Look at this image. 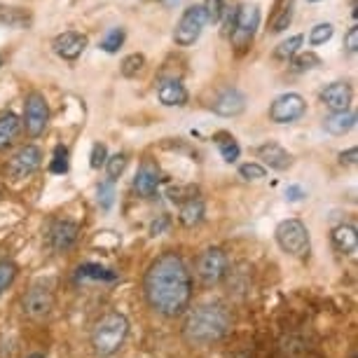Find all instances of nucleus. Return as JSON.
<instances>
[{
    "mask_svg": "<svg viewBox=\"0 0 358 358\" xmlns=\"http://www.w3.org/2000/svg\"><path fill=\"white\" fill-rule=\"evenodd\" d=\"M232 330V316L220 302H204L190 309L183 321V337L192 347H213Z\"/></svg>",
    "mask_w": 358,
    "mask_h": 358,
    "instance_id": "obj_2",
    "label": "nucleus"
},
{
    "mask_svg": "<svg viewBox=\"0 0 358 358\" xmlns=\"http://www.w3.org/2000/svg\"><path fill=\"white\" fill-rule=\"evenodd\" d=\"M356 124V113L354 110H342V113H333L326 117V122H323V129L328 134H333V136H344V134H349L354 129Z\"/></svg>",
    "mask_w": 358,
    "mask_h": 358,
    "instance_id": "obj_19",
    "label": "nucleus"
},
{
    "mask_svg": "<svg viewBox=\"0 0 358 358\" xmlns=\"http://www.w3.org/2000/svg\"><path fill=\"white\" fill-rule=\"evenodd\" d=\"M124 38H127V33L124 29H113V31H108V36L101 40V50L108 52V54H115L122 47L124 43Z\"/></svg>",
    "mask_w": 358,
    "mask_h": 358,
    "instance_id": "obj_29",
    "label": "nucleus"
},
{
    "mask_svg": "<svg viewBox=\"0 0 358 358\" xmlns=\"http://www.w3.org/2000/svg\"><path fill=\"white\" fill-rule=\"evenodd\" d=\"M47 120H50V108L40 92H31L24 101V129L31 138H38L47 129Z\"/></svg>",
    "mask_w": 358,
    "mask_h": 358,
    "instance_id": "obj_10",
    "label": "nucleus"
},
{
    "mask_svg": "<svg viewBox=\"0 0 358 358\" xmlns=\"http://www.w3.org/2000/svg\"><path fill=\"white\" fill-rule=\"evenodd\" d=\"M99 206L103 208V211H110L113 201H115V187H113V180H103V183L99 185Z\"/></svg>",
    "mask_w": 358,
    "mask_h": 358,
    "instance_id": "obj_36",
    "label": "nucleus"
},
{
    "mask_svg": "<svg viewBox=\"0 0 358 358\" xmlns=\"http://www.w3.org/2000/svg\"><path fill=\"white\" fill-rule=\"evenodd\" d=\"M206 26V15H204V8L201 5H192L183 12L180 22L176 24V31H173V40L176 45L180 47H190L197 43V38L201 36Z\"/></svg>",
    "mask_w": 358,
    "mask_h": 358,
    "instance_id": "obj_9",
    "label": "nucleus"
},
{
    "mask_svg": "<svg viewBox=\"0 0 358 358\" xmlns=\"http://www.w3.org/2000/svg\"><path fill=\"white\" fill-rule=\"evenodd\" d=\"M211 108L222 117H234V115L244 113L246 108V96L239 90H225L218 99L213 101Z\"/></svg>",
    "mask_w": 358,
    "mask_h": 358,
    "instance_id": "obj_16",
    "label": "nucleus"
},
{
    "mask_svg": "<svg viewBox=\"0 0 358 358\" xmlns=\"http://www.w3.org/2000/svg\"><path fill=\"white\" fill-rule=\"evenodd\" d=\"M145 300L162 316H180L192 300V274L178 253L157 255L143 279Z\"/></svg>",
    "mask_w": 358,
    "mask_h": 358,
    "instance_id": "obj_1",
    "label": "nucleus"
},
{
    "mask_svg": "<svg viewBox=\"0 0 358 358\" xmlns=\"http://www.w3.org/2000/svg\"><path fill=\"white\" fill-rule=\"evenodd\" d=\"M69 166H71V162H69V148L57 145V148H54V157L50 162V171L52 173H66V171H69Z\"/></svg>",
    "mask_w": 358,
    "mask_h": 358,
    "instance_id": "obj_30",
    "label": "nucleus"
},
{
    "mask_svg": "<svg viewBox=\"0 0 358 358\" xmlns=\"http://www.w3.org/2000/svg\"><path fill=\"white\" fill-rule=\"evenodd\" d=\"M129 337V321L120 312H108L94 323L90 344L99 358H110L124 347Z\"/></svg>",
    "mask_w": 358,
    "mask_h": 358,
    "instance_id": "obj_3",
    "label": "nucleus"
},
{
    "mask_svg": "<svg viewBox=\"0 0 358 358\" xmlns=\"http://www.w3.org/2000/svg\"><path fill=\"white\" fill-rule=\"evenodd\" d=\"M54 309V293L45 283H36L22 297V314L31 321H45Z\"/></svg>",
    "mask_w": 358,
    "mask_h": 358,
    "instance_id": "obj_7",
    "label": "nucleus"
},
{
    "mask_svg": "<svg viewBox=\"0 0 358 358\" xmlns=\"http://www.w3.org/2000/svg\"><path fill=\"white\" fill-rule=\"evenodd\" d=\"M43 164V152L38 145H24L12 155L10 162L5 164V173L10 180H24L33 176Z\"/></svg>",
    "mask_w": 358,
    "mask_h": 358,
    "instance_id": "obj_8",
    "label": "nucleus"
},
{
    "mask_svg": "<svg viewBox=\"0 0 358 358\" xmlns=\"http://www.w3.org/2000/svg\"><path fill=\"white\" fill-rule=\"evenodd\" d=\"M3 64H5V57H3V54H0V69H3Z\"/></svg>",
    "mask_w": 358,
    "mask_h": 358,
    "instance_id": "obj_45",
    "label": "nucleus"
},
{
    "mask_svg": "<svg viewBox=\"0 0 358 358\" xmlns=\"http://www.w3.org/2000/svg\"><path fill=\"white\" fill-rule=\"evenodd\" d=\"M290 22H293V3H288L286 8H281L279 10V15L274 17V22H272V33H283L290 26Z\"/></svg>",
    "mask_w": 358,
    "mask_h": 358,
    "instance_id": "obj_33",
    "label": "nucleus"
},
{
    "mask_svg": "<svg viewBox=\"0 0 358 358\" xmlns=\"http://www.w3.org/2000/svg\"><path fill=\"white\" fill-rule=\"evenodd\" d=\"M22 131V120L15 113H0V150L10 148Z\"/></svg>",
    "mask_w": 358,
    "mask_h": 358,
    "instance_id": "obj_22",
    "label": "nucleus"
},
{
    "mask_svg": "<svg viewBox=\"0 0 358 358\" xmlns=\"http://www.w3.org/2000/svg\"><path fill=\"white\" fill-rule=\"evenodd\" d=\"M333 239V246L337 253L342 255H354L356 248H358V234H356V227L354 225H337L330 234Z\"/></svg>",
    "mask_w": 358,
    "mask_h": 358,
    "instance_id": "obj_18",
    "label": "nucleus"
},
{
    "mask_svg": "<svg viewBox=\"0 0 358 358\" xmlns=\"http://www.w3.org/2000/svg\"><path fill=\"white\" fill-rule=\"evenodd\" d=\"M222 17H225V22H222V36L229 38L234 31V22H236V8H225V12H222Z\"/></svg>",
    "mask_w": 358,
    "mask_h": 358,
    "instance_id": "obj_40",
    "label": "nucleus"
},
{
    "mask_svg": "<svg viewBox=\"0 0 358 358\" xmlns=\"http://www.w3.org/2000/svg\"><path fill=\"white\" fill-rule=\"evenodd\" d=\"M52 47L59 57L66 59V62H76L80 54L85 52L87 36H83V33H78V31H66V33H62V36L54 38Z\"/></svg>",
    "mask_w": 358,
    "mask_h": 358,
    "instance_id": "obj_14",
    "label": "nucleus"
},
{
    "mask_svg": "<svg viewBox=\"0 0 358 358\" xmlns=\"http://www.w3.org/2000/svg\"><path fill=\"white\" fill-rule=\"evenodd\" d=\"M309 3H319V0H309Z\"/></svg>",
    "mask_w": 358,
    "mask_h": 358,
    "instance_id": "obj_48",
    "label": "nucleus"
},
{
    "mask_svg": "<svg viewBox=\"0 0 358 358\" xmlns=\"http://www.w3.org/2000/svg\"><path fill=\"white\" fill-rule=\"evenodd\" d=\"M166 197L176 201V204H183L185 199H190V197H197V187H192V185H176V187H169L166 190Z\"/></svg>",
    "mask_w": 358,
    "mask_h": 358,
    "instance_id": "obj_35",
    "label": "nucleus"
},
{
    "mask_svg": "<svg viewBox=\"0 0 358 358\" xmlns=\"http://www.w3.org/2000/svg\"><path fill=\"white\" fill-rule=\"evenodd\" d=\"M258 157L265 162V166L274 169V171H286L293 164V155L286 148H281L279 143H265L258 148Z\"/></svg>",
    "mask_w": 358,
    "mask_h": 358,
    "instance_id": "obj_17",
    "label": "nucleus"
},
{
    "mask_svg": "<svg viewBox=\"0 0 358 358\" xmlns=\"http://www.w3.org/2000/svg\"><path fill=\"white\" fill-rule=\"evenodd\" d=\"M215 141V145H218V150L222 155V159L227 162V164H234L236 159H239V155H241V148L239 143H236V138L232 136V134H227V131H218L213 136Z\"/></svg>",
    "mask_w": 358,
    "mask_h": 358,
    "instance_id": "obj_24",
    "label": "nucleus"
},
{
    "mask_svg": "<svg viewBox=\"0 0 358 358\" xmlns=\"http://www.w3.org/2000/svg\"><path fill=\"white\" fill-rule=\"evenodd\" d=\"M29 358H45V356H40V354H33V356H29Z\"/></svg>",
    "mask_w": 358,
    "mask_h": 358,
    "instance_id": "obj_46",
    "label": "nucleus"
},
{
    "mask_svg": "<svg viewBox=\"0 0 358 358\" xmlns=\"http://www.w3.org/2000/svg\"><path fill=\"white\" fill-rule=\"evenodd\" d=\"M106 171H108V180H117L120 176L124 173V169H127V155L124 152H117V155H113V157H108L106 159Z\"/></svg>",
    "mask_w": 358,
    "mask_h": 358,
    "instance_id": "obj_28",
    "label": "nucleus"
},
{
    "mask_svg": "<svg viewBox=\"0 0 358 358\" xmlns=\"http://www.w3.org/2000/svg\"><path fill=\"white\" fill-rule=\"evenodd\" d=\"M145 66V57L143 54H129V57L122 59V66H120V71H122L124 78H136L141 71H143Z\"/></svg>",
    "mask_w": 358,
    "mask_h": 358,
    "instance_id": "obj_27",
    "label": "nucleus"
},
{
    "mask_svg": "<svg viewBox=\"0 0 358 358\" xmlns=\"http://www.w3.org/2000/svg\"><path fill=\"white\" fill-rule=\"evenodd\" d=\"M157 96H159L162 103L169 106V108L187 103V90L178 83V80H166V83H162Z\"/></svg>",
    "mask_w": 358,
    "mask_h": 358,
    "instance_id": "obj_21",
    "label": "nucleus"
},
{
    "mask_svg": "<svg viewBox=\"0 0 358 358\" xmlns=\"http://www.w3.org/2000/svg\"><path fill=\"white\" fill-rule=\"evenodd\" d=\"M265 166L258 164V162H248V164H241L239 166V176L244 180H260V178H265Z\"/></svg>",
    "mask_w": 358,
    "mask_h": 358,
    "instance_id": "obj_38",
    "label": "nucleus"
},
{
    "mask_svg": "<svg viewBox=\"0 0 358 358\" xmlns=\"http://www.w3.org/2000/svg\"><path fill=\"white\" fill-rule=\"evenodd\" d=\"M356 155H358L356 148H349L347 152H340V162H342V164H354V162H356Z\"/></svg>",
    "mask_w": 358,
    "mask_h": 358,
    "instance_id": "obj_44",
    "label": "nucleus"
},
{
    "mask_svg": "<svg viewBox=\"0 0 358 358\" xmlns=\"http://www.w3.org/2000/svg\"><path fill=\"white\" fill-rule=\"evenodd\" d=\"M92 162V169H101L106 164V159H108V148L103 145V143H94V148H92V157H90Z\"/></svg>",
    "mask_w": 358,
    "mask_h": 358,
    "instance_id": "obj_39",
    "label": "nucleus"
},
{
    "mask_svg": "<svg viewBox=\"0 0 358 358\" xmlns=\"http://www.w3.org/2000/svg\"><path fill=\"white\" fill-rule=\"evenodd\" d=\"M307 110V101L300 94H283L269 106V120L274 124H290L295 120H300Z\"/></svg>",
    "mask_w": 358,
    "mask_h": 358,
    "instance_id": "obj_12",
    "label": "nucleus"
},
{
    "mask_svg": "<svg viewBox=\"0 0 358 358\" xmlns=\"http://www.w3.org/2000/svg\"><path fill=\"white\" fill-rule=\"evenodd\" d=\"M351 10H356V0H351Z\"/></svg>",
    "mask_w": 358,
    "mask_h": 358,
    "instance_id": "obj_47",
    "label": "nucleus"
},
{
    "mask_svg": "<svg viewBox=\"0 0 358 358\" xmlns=\"http://www.w3.org/2000/svg\"><path fill=\"white\" fill-rule=\"evenodd\" d=\"M333 38V24H316L312 33H309V43L312 45H323Z\"/></svg>",
    "mask_w": 358,
    "mask_h": 358,
    "instance_id": "obj_37",
    "label": "nucleus"
},
{
    "mask_svg": "<svg viewBox=\"0 0 358 358\" xmlns=\"http://www.w3.org/2000/svg\"><path fill=\"white\" fill-rule=\"evenodd\" d=\"M204 15H206V22L211 24H218L222 19V12H225V0H204Z\"/></svg>",
    "mask_w": 358,
    "mask_h": 358,
    "instance_id": "obj_34",
    "label": "nucleus"
},
{
    "mask_svg": "<svg viewBox=\"0 0 358 358\" xmlns=\"http://www.w3.org/2000/svg\"><path fill=\"white\" fill-rule=\"evenodd\" d=\"M321 66V59L316 57L314 52H302V54H295L293 57V69L295 71H312V69H319Z\"/></svg>",
    "mask_w": 358,
    "mask_h": 358,
    "instance_id": "obj_32",
    "label": "nucleus"
},
{
    "mask_svg": "<svg viewBox=\"0 0 358 358\" xmlns=\"http://www.w3.org/2000/svg\"><path fill=\"white\" fill-rule=\"evenodd\" d=\"M78 279H90V281H115L117 274L108 267L94 265V262H85V265L78 267Z\"/></svg>",
    "mask_w": 358,
    "mask_h": 358,
    "instance_id": "obj_25",
    "label": "nucleus"
},
{
    "mask_svg": "<svg viewBox=\"0 0 358 358\" xmlns=\"http://www.w3.org/2000/svg\"><path fill=\"white\" fill-rule=\"evenodd\" d=\"M31 15L22 8H10V5H0V26L5 29H29Z\"/></svg>",
    "mask_w": 358,
    "mask_h": 358,
    "instance_id": "obj_23",
    "label": "nucleus"
},
{
    "mask_svg": "<svg viewBox=\"0 0 358 358\" xmlns=\"http://www.w3.org/2000/svg\"><path fill=\"white\" fill-rule=\"evenodd\" d=\"M321 101L326 103L333 113L349 110L351 106V87L347 83H330L321 90Z\"/></svg>",
    "mask_w": 358,
    "mask_h": 358,
    "instance_id": "obj_15",
    "label": "nucleus"
},
{
    "mask_svg": "<svg viewBox=\"0 0 358 358\" xmlns=\"http://www.w3.org/2000/svg\"><path fill=\"white\" fill-rule=\"evenodd\" d=\"M258 24H260V10L258 5H239L236 8V22H234V31L229 40L232 45L236 47V52H244L251 47L253 38H255V31H258Z\"/></svg>",
    "mask_w": 358,
    "mask_h": 358,
    "instance_id": "obj_6",
    "label": "nucleus"
},
{
    "mask_svg": "<svg viewBox=\"0 0 358 358\" xmlns=\"http://www.w3.org/2000/svg\"><path fill=\"white\" fill-rule=\"evenodd\" d=\"M344 47H347L351 54L358 50V26H351L347 31V36H344Z\"/></svg>",
    "mask_w": 358,
    "mask_h": 358,
    "instance_id": "obj_42",
    "label": "nucleus"
},
{
    "mask_svg": "<svg viewBox=\"0 0 358 358\" xmlns=\"http://www.w3.org/2000/svg\"><path fill=\"white\" fill-rule=\"evenodd\" d=\"M80 236V225L73 220H52L47 227V246L54 253H69L73 246L78 244Z\"/></svg>",
    "mask_w": 358,
    "mask_h": 358,
    "instance_id": "obj_11",
    "label": "nucleus"
},
{
    "mask_svg": "<svg viewBox=\"0 0 358 358\" xmlns=\"http://www.w3.org/2000/svg\"><path fill=\"white\" fill-rule=\"evenodd\" d=\"M194 269H197V276L204 286H218L227 276V269H229L227 253L218 246H208L199 253Z\"/></svg>",
    "mask_w": 358,
    "mask_h": 358,
    "instance_id": "obj_5",
    "label": "nucleus"
},
{
    "mask_svg": "<svg viewBox=\"0 0 358 358\" xmlns=\"http://www.w3.org/2000/svg\"><path fill=\"white\" fill-rule=\"evenodd\" d=\"M276 244L283 253L293 255V258H307L312 251V241H309V229L302 220H283L276 225Z\"/></svg>",
    "mask_w": 358,
    "mask_h": 358,
    "instance_id": "obj_4",
    "label": "nucleus"
},
{
    "mask_svg": "<svg viewBox=\"0 0 358 358\" xmlns=\"http://www.w3.org/2000/svg\"><path fill=\"white\" fill-rule=\"evenodd\" d=\"M169 225H171V218L169 215H159L157 220H152V225H150V234L152 236H159V234H164Z\"/></svg>",
    "mask_w": 358,
    "mask_h": 358,
    "instance_id": "obj_41",
    "label": "nucleus"
},
{
    "mask_svg": "<svg viewBox=\"0 0 358 358\" xmlns=\"http://www.w3.org/2000/svg\"><path fill=\"white\" fill-rule=\"evenodd\" d=\"M305 197H307V192L302 190L300 185H288V187H286V199H288V201H302Z\"/></svg>",
    "mask_w": 358,
    "mask_h": 358,
    "instance_id": "obj_43",
    "label": "nucleus"
},
{
    "mask_svg": "<svg viewBox=\"0 0 358 358\" xmlns=\"http://www.w3.org/2000/svg\"><path fill=\"white\" fill-rule=\"evenodd\" d=\"M17 279V265L12 260H0V295Z\"/></svg>",
    "mask_w": 358,
    "mask_h": 358,
    "instance_id": "obj_31",
    "label": "nucleus"
},
{
    "mask_svg": "<svg viewBox=\"0 0 358 358\" xmlns=\"http://www.w3.org/2000/svg\"><path fill=\"white\" fill-rule=\"evenodd\" d=\"M302 36H293V38H288V40H283V43L276 47L274 50V57L276 59H283V62H288V59H293L297 52H300V47H302Z\"/></svg>",
    "mask_w": 358,
    "mask_h": 358,
    "instance_id": "obj_26",
    "label": "nucleus"
},
{
    "mask_svg": "<svg viewBox=\"0 0 358 358\" xmlns=\"http://www.w3.org/2000/svg\"><path fill=\"white\" fill-rule=\"evenodd\" d=\"M159 183H162L159 169L155 164H150V162H143L141 169L136 171V178H134V190H136L141 197L155 199L159 194Z\"/></svg>",
    "mask_w": 358,
    "mask_h": 358,
    "instance_id": "obj_13",
    "label": "nucleus"
},
{
    "mask_svg": "<svg viewBox=\"0 0 358 358\" xmlns=\"http://www.w3.org/2000/svg\"><path fill=\"white\" fill-rule=\"evenodd\" d=\"M180 211H178V220L183 227H194L199 225L201 220H204V201H201L199 197H190L185 199L183 204H178Z\"/></svg>",
    "mask_w": 358,
    "mask_h": 358,
    "instance_id": "obj_20",
    "label": "nucleus"
}]
</instances>
